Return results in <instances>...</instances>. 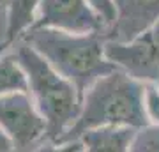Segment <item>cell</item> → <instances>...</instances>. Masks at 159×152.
Returning a JSON list of instances; mask_svg holds the SVG:
<instances>
[{
  "label": "cell",
  "instance_id": "obj_13",
  "mask_svg": "<svg viewBox=\"0 0 159 152\" xmlns=\"http://www.w3.org/2000/svg\"><path fill=\"white\" fill-rule=\"evenodd\" d=\"M83 150V143L80 140L74 141H43L37 149H34L32 152H81Z\"/></svg>",
  "mask_w": 159,
  "mask_h": 152
},
{
  "label": "cell",
  "instance_id": "obj_6",
  "mask_svg": "<svg viewBox=\"0 0 159 152\" xmlns=\"http://www.w3.org/2000/svg\"><path fill=\"white\" fill-rule=\"evenodd\" d=\"M106 58L115 67L142 83L159 85V51L148 30L127 43L106 41Z\"/></svg>",
  "mask_w": 159,
  "mask_h": 152
},
{
  "label": "cell",
  "instance_id": "obj_1",
  "mask_svg": "<svg viewBox=\"0 0 159 152\" xmlns=\"http://www.w3.org/2000/svg\"><path fill=\"white\" fill-rule=\"evenodd\" d=\"M145 83L127 76L122 71L102 76L85 92L81 110L74 124L60 138V143L80 140V136L97 127H133L148 126L143 108Z\"/></svg>",
  "mask_w": 159,
  "mask_h": 152
},
{
  "label": "cell",
  "instance_id": "obj_17",
  "mask_svg": "<svg viewBox=\"0 0 159 152\" xmlns=\"http://www.w3.org/2000/svg\"><path fill=\"white\" fill-rule=\"evenodd\" d=\"M6 6V0H0V7H4Z\"/></svg>",
  "mask_w": 159,
  "mask_h": 152
},
{
  "label": "cell",
  "instance_id": "obj_15",
  "mask_svg": "<svg viewBox=\"0 0 159 152\" xmlns=\"http://www.w3.org/2000/svg\"><path fill=\"white\" fill-rule=\"evenodd\" d=\"M0 152H18L12 140L7 136V133L0 127Z\"/></svg>",
  "mask_w": 159,
  "mask_h": 152
},
{
  "label": "cell",
  "instance_id": "obj_2",
  "mask_svg": "<svg viewBox=\"0 0 159 152\" xmlns=\"http://www.w3.org/2000/svg\"><path fill=\"white\" fill-rule=\"evenodd\" d=\"M35 51H39L58 74L76 87L80 97L102 76L117 71L106 58V37L96 34H69L53 28H35L23 35Z\"/></svg>",
  "mask_w": 159,
  "mask_h": 152
},
{
  "label": "cell",
  "instance_id": "obj_7",
  "mask_svg": "<svg viewBox=\"0 0 159 152\" xmlns=\"http://www.w3.org/2000/svg\"><path fill=\"white\" fill-rule=\"evenodd\" d=\"M115 20L106 28V41L127 43L140 37L159 21V0H111Z\"/></svg>",
  "mask_w": 159,
  "mask_h": 152
},
{
  "label": "cell",
  "instance_id": "obj_10",
  "mask_svg": "<svg viewBox=\"0 0 159 152\" xmlns=\"http://www.w3.org/2000/svg\"><path fill=\"white\" fill-rule=\"evenodd\" d=\"M16 92L29 94V80L14 53L0 55V96Z\"/></svg>",
  "mask_w": 159,
  "mask_h": 152
},
{
  "label": "cell",
  "instance_id": "obj_11",
  "mask_svg": "<svg viewBox=\"0 0 159 152\" xmlns=\"http://www.w3.org/2000/svg\"><path fill=\"white\" fill-rule=\"evenodd\" d=\"M129 152H159V126L148 124L136 129Z\"/></svg>",
  "mask_w": 159,
  "mask_h": 152
},
{
  "label": "cell",
  "instance_id": "obj_9",
  "mask_svg": "<svg viewBox=\"0 0 159 152\" xmlns=\"http://www.w3.org/2000/svg\"><path fill=\"white\" fill-rule=\"evenodd\" d=\"M136 129L133 127H97L80 136L81 152H129Z\"/></svg>",
  "mask_w": 159,
  "mask_h": 152
},
{
  "label": "cell",
  "instance_id": "obj_16",
  "mask_svg": "<svg viewBox=\"0 0 159 152\" xmlns=\"http://www.w3.org/2000/svg\"><path fill=\"white\" fill-rule=\"evenodd\" d=\"M148 34H150V37H152V41H154V44L157 46V51H159V21L156 23L150 30H148Z\"/></svg>",
  "mask_w": 159,
  "mask_h": 152
},
{
  "label": "cell",
  "instance_id": "obj_12",
  "mask_svg": "<svg viewBox=\"0 0 159 152\" xmlns=\"http://www.w3.org/2000/svg\"><path fill=\"white\" fill-rule=\"evenodd\" d=\"M143 108L148 124L159 126V85L147 83L143 92Z\"/></svg>",
  "mask_w": 159,
  "mask_h": 152
},
{
  "label": "cell",
  "instance_id": "obj_14",
  "mask_svg": "<svg viewBox=\"0 0 159 152\" xmlns=\"http://www.w3.org/2000/svg\"><path fill=\"white\" fill-rule=\"evenodd\" d=\"M90 4L94 6L99 14L102 16V20L106 21V25H111L115 20V9H113V2L111 0H90Z\"/></svg>",
  "mask_w": 159,
  "mask_h": 152
},
{
  "label": "cell",
  "instance_id": "obj_3",
  "mask_svg": "<svg viewBox=\"0 0 159 152\" xmlns=\"http://www.w3.org/2000/svg\"><path fill=\"white\" fill-rule=\"evenodd\" d=\"M12 53L25 69L29 94L46 124L44 141H58L80 115L81 97L78 90L29 43L18 41Z\"/></svg>",
  "mask_w": 159,
  "mask_h": 152
},
{
  "label": "cell",
  "instance_id": "obj_5",
  "mask_svg": "<svg viewBox=\"0 0 159 152\" xmlns=\"http://www.w3.org/2000/svg\"><path fill=\"white\" fill-rule=\"evenodd\" d=\"M35 28H53L69 34H104L108 25L90 0H43L30 30Z\"/></svg>",
  "mask_w": 159,
  "mask_h": 152
},
{
  "label": "cell",
  "instance_id": "obj_4",
  "mask_svg": "<svg viewBox=\"0 0 159 152\" xmlns=\"http://www.w3.org/2000/svg\"><path fill=\"white\" fill-rule=\"evenodd\" d=\"M0 127L18 152H32L46 140V124L27 92L0 96Z\"/></svg>",
  "mask_w": 159,
  "mask_h": 152
},
{
  "label": "cell",
  "instance_id": "obj_8",
  "mask_svg": "<svg viewBox=\"0 0 159 152\" xmlns=\"http://www.w3.org/2000/svg\"><path fill=\"white\" fill-rule=\"evenodd\" d=\"M43 0H6V39L2 50L23 39L35 21V14Z\"/></svg>",
  "mask_w": 159,
  "mask_h": 152
}]
</instances>
